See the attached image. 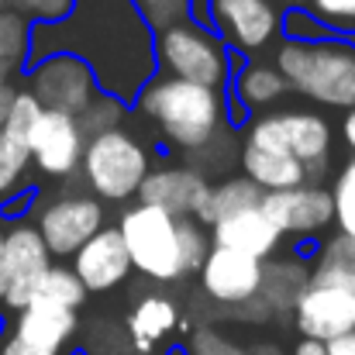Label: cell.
Masks as SVG:
<instances>
[{
	"instance_id": "cell-41",
	"label": "cell",
	"mask_w": 355,
	"mask_h": 355,
	"mask_svg": "<svg viewBox=\"0 0 355 355\" xmlns=\"http://www.w3.org/2000/svg\"><path fill=\"white\" fill-rule=\"evenodd\" d=\"M314 283H335V286H345L355 293V276H342V279H314Z\"/></svg>"
},
{
	"instance_id": "cell-17",
	"label": "cell",
	"mask_w": 355,
	"mask_h": 355,
	"mask_svg": "<svg viewBox=\"0 0 355 355\" xmlns=\"http://www.w3.org/2000/svg\"><path fill=\"white\" fill-rule=\"evenodd\" d=\"M259 279H262V262L232 252V248H218L211 245L204 266H200V286L211 300L218 304H252L259 300Z\"/></svg>"
},
{
	"instance_id": "cell-42",
	"label": "cell",
	"mask_w": 355,
	"mask_h": 355,
	"mask_svg": "<svg viewBox=\"0 0 355 355\" xmlns=\"http://www.w3.org/2000/svg\"><path fill=\"white\" fill-rule=\"evenodd\" d=\"M248 355H279L276 345H255V349H248Z\"/></svg>"
},
{
	"instance_id": "cell-19",
	"label": "cell",
	"mask_w": 355,
	"mask_h": 355,
	"mask_svg": "<svg viewBox=\"0 0 355 355\" xmlns=\"http://www.w3.org/2000/svg\"><path fill=\"white\" fill-rule=\"evenodd\" d=\"M38 104L31 94L17 90L14 94V104L7 111V121L0 128V197L14 193L21 183H24V173L31 166V152H28V131H31V121L38 118Z\"/></svg>"
},
{
	"instance_id": "cell-16",
	"label": "cell",
	"mask_w": 355,
	"mask_h": 355,
	"mask_svg": "<svg viewBox=\"0 0 355 355\" xmlns=\"http://www.w3.org/2000/svg\"><path fill=\"white\" fill-rule=\"evenodd\" d=\"M211 197V180L200 176L193 166H166L145 176V183L138 187V204L155 207L162 214H169L173 221L180 218H193L200 214V207Z\"/></svg>"
},
{
	"instance_id": "cell-4",
	"label": "cell",
	"mask_w": 355,
	"mask_h": 355,
	"mask_svg": "<svg viewBox=\"0 0 355 355\" xmlns=\"http://www.w3.org/2000/svg\"><path fill=\"white\" fill-rule=\"evenodd\" d=\"M80 173H83L94 200L124 204V200L138 197V187L145 183V176L152 169H148V152L141 148V141L114 128V131L87 138Z\"/></svg>"
},
{
	"instance_id": "cell-20",
	"label": "cell",
	"mask_w": 355,
	"mask_h": 355,
	"mask_svg": "<svg viewBox=\"0 0 355 355\" xmlns=\"http://www.w3.org/2000/svg\"><path fill=\"white\" fill-rule=\"evenodd\" d=\"M211 241L218 248H232L255 262H266L269 255H276L283 235L272 228V221L259 207H252V211H241V214H232V218L211 225Z\"/></svg>"
},
{
	"instance_id": "cell-1",
	"label": "cell",
	"mask_w": 355,
	"mask_h": 355,
	"mask_svg": "<svg viewBox=\"0 0 355 355\" xmlns=\"http://www.w3.org/2000/svg\"><path fill=\"white\" fill-rule=\"evenodd\" d=\"M55 35H73L55 49L90 66L94 80L114 101H131L152 80L155 42L135 14L131 0H76L73 14L59 24H45Z\"/></svg>"
},
{
	"instance_id": "cell-34",
	"label": "cell",
	"mask_w": 355,
	"mask_h": 355,
	"mask_svg": "<svg viewBox=\"0 0 355 355\" xmlns=\"http://www.w3.org/2000/svg\"><path fill=\"white\" fill-rule=\"evenodd\" d=\"M10 7H17V14L28 21H38V24H59L73 14L76 0H10Z\"/></svg>"
},
{
	"instance_id": "cell-10",
	"label": "cell",
	"mask_w": 355,
	"mask_h": 355,
	"mask_svg": "<svg viewBox=\"0 0 355 355\" xmlns=\"http://www.w3.org/2000/svg\"><path fill=\"white\" fill-rule=\"evenodd\" d=\"M49 269L52 255L35 225L17 221L3 232V304L10 311H21L35 300V290Z\"/></svg>"
},
{
	"instance_id": "cell-31",
	"label": "cell",
	"mask_w": 355,
	"mask_h": 355,
	"mask_svg": "<svg viewBox=\"0 0 355 355\" xmlns=\"http://www.w3.org/2000/svg\"><path fill=\"white\" fill-rule=\"evenodd\" d=\"M131 7L141 17V24L148 31H159V35L183 24L190 14V0H131Z\"/></svg>"
},
{
	"instance_id": "cell-3",
	"label": "cell",
	"mask_w": 355,
	"mask_h": 355,
	"mask_svg": "<svg viewBox=\"0 0 355 355\" xmlns=\"http://www.w3.org/2000/svg\"><path fill=\"white\" fill-rule=\"evenodd\" d=\"M276 69L286 80V90H297L321 107H335V111L355 107V42L286 38L276 49Z\"/></svg>"
},
{
	"instance_id": "cell-8",
	"label": "cell",
	"mask_w": 355,
	"mask_h": 355,
	"mask_svg": "<svg viewBox=\"0 0 355 355\" xmlns=\"http://www.w3.org/2000/svg\"><path fill=\"white\" fill-rule=\"evenodd\" d=\"M42 111H59L69 118H80L83 107L97 97V80L90 66L76 55H45L28 73V90Z\"/></svg>"
},
{
	"instance_id": "cell-13",
	"label": "cell",
	"mask_w": 355,
	"mask_h": 355,
	"mask_svg": "<svg viewBox=\"0 0 355 355\" xmlns=\"http://www.w3.org/2000/svg\"><path fill=\"white\" fill-rule=\"evenodd\" d=\"M83 148H87V135L76 118L59 114V111H38V118L31 121L28 152L42 176H52V180L73 176L80 169Z\"/></svg>"
},
{
	"instance_id": "cell-43",
	"label": "cell",
	"mask_w": 355,
	"mask_h": 355,
	"mask_svg": "<svg viewBox=\"0 0 355 355\" xmlns=\"http://www.w3.org/2000/svg\"><path fill=\"white\" fill-rule=\"evenodd\" d=\"M0 300H3V232H0Z\"/></svg>"
},
{
	"instance_id": "cell-38",
	"label": "cell",
	"mask_w": 355,
	"mask_h": 355,
	"mask_svg": "<svg viewBox=\"0 0 355 355\" xmlns=\"http://www.w3.org/2000/svg\"><path fill=\"white\" fill-rule=\"evenodd\" d=\"M342 138H345V145H349V152L355 159V107L345 111V118H342Z\"/></svg>"
},
{
	"instance_id": "cell-37",
	"label": "cell",
	"mask_w": 355,
	"mask_h": 355,
	"mask_svg": "<svg viewBox=\"0 0 355 355\" xmlns=\"http://www.w3.org/2000/svg\"><path fill=\"white\" fill-rule=\"evenodd\" d=\"M328 355H355V331L335 338V342H328Z\"/></svg>"
},
{
	"instance_id": "cell-18",
	"label": "cell",
	"mask_w": 355,
	"mask_h": 355,
	"mask_svg": "<svg viewBox=\"0 0 355 355\" xmlns=\"http://www.w3.org/2000/svg\"><path fill=\"white\" fill-rule=\"evenodd\" d=\"M73 272L83 283L87 293H107L118 283H124V276L131 272L124 241H121L118 228H101L97 235L90 238L76 255H73Z\"/></svg>"
},
{
	"instance_id": "cell-29",
	"label": "cell",
	"mask_w": 355,
	"mask_h": 355,
	"mask_svg": "<svg viewBox=\"0 0 355 355\" xmlns=\"http://www.w3.org/2000/svg\"><path fill=\"white\" fill-rule=\"evenodd\" d=\"M176 252H180V272H200L207 252H211V238L207 228L197 225L193 218H180L176 221Z\"/></svg>"
},
{
	"instance_id": "cell-44",
	"label": "cell",
	"mask_w": 355,
	"mask_h": 355,
	"mask_svg": "<svg viewBox=\"0 0 355 355\" xmlns=\"http://www.w3.org/2000/svg\"><path fill=\"white\" fill-rule=\"evenodd\" d=\"M0 10H10V0H0Z\"/></svg>"
},
{
	"instance_id": "cell-9",
	"label": "cell",
	"mask_w": 355,
	"mask_h": 355,
	"mask_svg": "<svg viewBox=\"0 0 355 355\" xmlns=\"http://www.w3.org/2000/svg\"><path fill=\"white\" fill-rule=\"evenodd\" d=\"M76 335V311L31 300L0 335V355H66Z\"/></svg>"
},
{
	"instance_id": "cell-14",
	"label": "cell",
	"mask_w": 355,
	"mask_h": 355,
	"mask_svg": "<svg viewBox=\"0 0 355 355\" xmlns=\"http://www.w3.org/2000/svg\"><path fill=\"white\" fill-rule=\"evenodd\" d=\"M211 28L225 45L259 52L279 38L283 14L272 0H211Z\"/></svg>"
},
{
	"instance_id": "cell-40",
	"label": "cell",
	"mask_w": 355,
	"mask_h": 355,
	"mask_svg": "<svg viewBox=\"0 0 355 355\" xmlns=\"http://www.w3.org/2000/svg\"><path fill=\"white\" fill-rule=\"evenodd\" d=\"M293 355H328V345H321V342H311V338H304V342H297Z\"/></svg>"
},
{
	"instance_id": "cell-12",
	"label": "cell",
	"mask_w": 355,
	"mask_h": 355,
	"mask_svg": "<svg viewBox=\"0 0 355 355\" xmlns=\"http://www.w3.org/2000/svg\"><path fill=\"white\" fill-rule=\"evenodd\" d=\"M104 228V207L90 193H69L42 207L35 232L42 235L49 255H76L90 238Z\"/></svg>"
},
{
	"instance_id": "cell-26",
	"label": "cell",
	"mask_w": 355,
	"mask_h": 355,
	"mask_svg": "<svg viewBox=\"0 0 355 355\" xmlns=\"http://www.w3.org/2000/svg\"><path fill=\"white\" fill-rule=\"evenodd\" d=\"M31 59V24L17 10H0V73L10 80Z\"/></svg>"
},
{
	"instance_id": "cell-22",
	"label": "cell",
	"mask_w": 355,
	"mask_h": 355,
	"mask_svg": "<svg viewBox=\"0 0 355 355\" xmlns=\"http://www.w3.org/2000/svg\"><path fill=\"white\" fill-rule=\"evenodd\" d=\"M307 283H311V269L300 259H266L259 279V300L269 314H286L297 307Z\"/></svg>"
},
{
	"instance_id": "cell-24",
	"label": "cell",
	"mask_w": 355,
	"mask_h": 355,
	"mask_svg": "<svg viewBox=\"0 0 355 355\" xmlns=\"http://www.w3.org/2000/svg\"><path fill=\"white\" fill-rule=\"evenodd\" d=\"M259 200H262L259 187H252L245 176H228L225 183L211 187V197H207V204L200 207L197 225L211 228V225H218V221H225V218H232V214L259 207Z\"/></svg>"
},
{
	"instance_id": "cell-28",
	"label": "cell",
	"mask_w": 355,
	"mask_h": 355,
	"mask_svg": "<svg viewBox=\"0 0 355 355\" xmlns=\"http://www.w3.org/2000/svg\"><path fill=\"white\" fill-rule=\"evenodd\" d=\"M342 276H355V241L345 235H335L324 241L311 279H342Z\"/></svg>"
},
{
	"instance_id": "cell-5",
	"label": "cell",
	"mask_w": 355,
	"mask_h": 355,
	"mask_svg": "<svg viewBox=\"0 0 355 355\" xmlns=\"http://www.w3.org/2000/svg\"><path fill=\"white\" fill-rule=\"evenodd\" d=\"M155 59H159L155 66H162L169 80H183V83L207 87V90H225L232 76L228 45L214 31L197 28L190 21L155 38Z\"/></svg>"
},
{
	"instance_id": "cell-36",
	"label": "cell",
	"mask_w": 355,
	"mask_h": 355,
	"mask_svg": "<svg viewBox=\"0 0 355 355\" xmlns=\"http://www.w3.org/2000/svg\"><path fill=\"white\" fill-rule=\"evenodd\" d=\"M283 28H286V35H290L293 42H321V38H331V31H328L318 17H311L307 10H300V7H293V10L283 17Z\"/></svg>"
},
{
	"instance_id": "cell-35",
	"label": "cell",
	"mask_w": 355,
	"mask_h": 355,
	"mask_svg": "<svg viewBox=\"0 0 355 355\" xmlns=\"http://www.w3.org/2000/svg\"><path fill=\"white\" fill-rule=\"evenodd\" d=\"M190 355H248V349L235 345L228 335H221L214 328H200L190 338Z\"/></svg>"
},
{
	"instance_id": "cell-27",
	"label": "cell",
	"mask_w": 355,
	"mask_h": 355,
	"mask_svg": "<svg viewBox=\"0 0 355 355\" xmlns=\"http://www.w3.org/2000/svg\"><path fill=\"white\" fill-rule=\"evenodd\" d=\"M35 300H45V304H55V307H66V311H80L83 300H87V290L83 283L76 279V272L69 266H52L38 290H35Z\"/></svg>"
},
{
	"instance_id": "cell-15",
	"label": "cell",
	"mask_w": 355,
	"mask_h": 355,
	"mask_svg": "<svg viewBox=\"0 0 355 355\" xmlns=\"http://www.w3.org/2000/svg\"><path fill=\"white\" fill-rule=\"evenodd\" d=\"M297 331L311 342H335L342 335L355 331V293L335 283H307V290L300 293L297 307Z\"/></svg>"
},
{
	"instance_id": "cell-6",
	"label": "cell",
	"mask_w": 355,
	"mask_h": 355,
	"mask_svg": "<svg viewBox=\"0 0 355 355\" xmlns=\"http://www.w3.org/2000/svg\"><path fill=\"white\" fill-rule=\"evenodd\" d=\"M118 235L124 241L131 269L155 283L180 279V252H176V221L155 207L135 204L121 214Z\"/></svg>"
},
{
	"instance_id": "cell-7",
	"label": "cell",
	"mask_w": 355,
	"mask_h": 355,
	"mask_svg": "<svg viewBox=\"0 0 355 355\" xmlns=\"http://www.w3.org/2000/svg\"><path fill=\"white\" fill-rule=\"evenodd\" d=\"M245 145L272 148L304 166H314V162H328L331 155V124L311 111H276L248 128Z\"/></svg>"
},
{
	"instance_id": "cell-39",
	"label": "cell",
	"mask_w": 355,
	"mask_h": 355,
	"mask_svg": "<svg viewBox=\"0 0 355 355\" xmlns=\"http://www.w3.org/2000/svg\"><path fill=\"white\" fill-rule=\"evenodd\" d=\"M14 87L10 83H0V128H3V121H7V111H10V104H14Z\"/></svg>"
},
{
	"instance_id": "cell-32",
	"label": "cell",
	"mask_w": 355,
	"mask_h": 355,
	"mask_svg": "<svg viewBox=\"0 0 355 355\" xmlns=\"http://www.w3.org/2000/svg\"><path fill=\"white\" fill-rule=\"evenodd\" d=\"M124 118V107H121V101L114 97H107V94H101V97H94L87 107H83V114H80V128H83V135L87 138H94V135H104V131H114Z\"/></svg>"
},
{
	"instance_id": "cell-33",
	"label": "cell",
	"mask_w": 355,
	"mask_h": 355,
	"mask_svg": "<svg viewBox=\"0 0 355 355\" xmlns=\"http://www.w3.org/2000/svg\"><path fill=\"white\" fill-rule=\"evenodd\" d=\"M307 14L318 17L331 35L335 31L355 35V0H307Z\"/></svg>"
},
{
	"instance_id": "cell-25",
	"label": "cell",
	"mask_w": 355,
	"mask_h": 355,
	"mask_svg": "<svg viewBox=\"0 0 355 355\" xmlns=\"http://www.w3.org/2000/svg\"><path fill=\"white\" fill-rule=\"evenodd\" d=\"M286 94V80L279 76L276 66L266 62H248L235 80V97L245 111H266Z\"/></svg>"
},
{
	"instance_id": "cell-30",
	"label": "cell",
	"mask_w": 355,
	"mask_h": 355,
	"mask_svg": "<svg viewBox=\"0 0 355 355\" xmlns=\"http://www.w3.org/2000/svg\"><path fill=\"white\" fill-rule=\"evenodd\" d=\"M328 193H331V214H335L338 235L355 241V159L342 166V173Z\"/></svg>"
},
{
	"instance_id": "cell-11",
	"label": "cell",
	"mask_w": 355,
	"mask_h": 355,
	"mask_svg": "<svg viewBox=\"0 0 355 355\" xmlns=\"http://www.w3.org/2000/svg\"><path fill=\"white\" fill-rule=\"evenodd\" d=\"M259 211L272 221V228L279 235H290L297 241H314L335 225L331 193L324 187H311V183L279 190V193H262Z\"/></svg>"
},
{
	"instance_id": "cell-21",
	"label": "cell",
	"mask_w": 355,
	"mask_h": 355,
	"mask_svg": "<svg viewBox=\"0 0 355 355\" xmlns=\"http://www.w3.org/2000/svg\"><path fill=\"white\" fill-rule=\"evenodd\" d=\"M241 173L252 187H259V193H279V190H293L307 183L304 162L272 148H259V145L241 148Z\"/></svg>"
},
{
	"instance_id": "cell-2",
	"label": "cell",
	"mask_w": 355,
	"mask_h": 355,
	"mask_svg": "<svg viewBox=\"0 0 355 355\" xmlns=\"http://www.w3.org/2000/svg\"><path fill=\"white\" fill-rule=\"evenodd\" d=\"M135 104L180 152L204 148L228 121L225 90H207V87H193V83L169 80V76L148 80L138 90Z\"/></svg>"
},
{
	"instance_id": "cell-45",
	"label": "cell",
	"mask_w": 355,
	"mask_h": 355,
	"mask_svg": "<svg viewBox=\"0 0 355 355\" xmlns=\"http://www.w3.org/2000/svg\"><path fill=\"white\" fill-rule=\"evenodd\" d=\"M286 3H293V7H300V3H307V0H286Z\"/></svg>"
},
{
	"instance_id": "cell-23",
	"label": "cell",
	"mask_w": 355,
	"mask_h": 355,
	"mask_svg": "<svg viewBox=\"0 0 355 355\" xmlns=\"http://www.w3.org/2000/svg\"><path fill=\"white\" fill-rule=\"evenodd\" d=\"M180 328V311L169 297L162 293H152V297H141L128 318V335H131V345L138 352H152L169 331Z\"/></svg>"
}]
</instances>
